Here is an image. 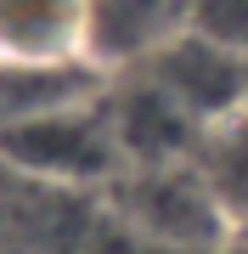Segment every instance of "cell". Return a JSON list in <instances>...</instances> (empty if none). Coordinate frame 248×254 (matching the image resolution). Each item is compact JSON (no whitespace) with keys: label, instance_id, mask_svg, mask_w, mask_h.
Here are the masks:
<instances>
[{"label":"cell","instance_id":"1","mask_svg":"<svg viewBox=\"0 0 248 254\" xmlns=\"http://www.w3.org/2000/svg\"><path fill=\"white\" fill-rule=\"evenodd\" d=\"M101 130H96V119H79V113H40V119L11 125V136H0V147H6L11 158L34 164V170L85 175V170H101V158H107Z\"/></svg>","mask_w":248,"mask_h":254},{"label":"cell","instance_id":"6","mask_svg":"<svg viewBox=\"0 0 248 254\" xmlns=\"http://www.w3.org/2000/svg\"><path fill=\"white\" fill-rule=\"evenodd\" d=\"M209 175L220 187L226 203L248 209V125H231L220 141H214V158H209Z\"/></svg>","mask_w":248,"mask_h":254},{"label":"cell","instance_id":"3","mask_svg":"<svg viewBox=\"0 0 248 254\" xmlns=\"http://www.w3.org/2000/svg\"><path fill=\"white\" fill-rule=\"evenodd\" d=\"M130 203H136L141 226H152L158 237H175V243L214 237V209L186 175H147V181L130 192Z\"/></svg>","mask_w":248,"mask_h":254},{"label":"cell","instance_id":"2","mask_svg":"<svg viewBox=\"0 0 248 254\" xmlns=\"http://www.w3.org/2000/svg\"><path fill=\"white\" fill-rule=\"evenodd\" d=\"M158 85L186 113H220L243 96V63L220 51V40H181L158 63Z\"/></svg>","mask_w":248,"mask_h":254},{"label":"cell","instance_id":"5","mask_svg":"<svg viewBox=\"0 0 248 254\" xmlns=\"http://www.w3.org/2000/svg\"><path fill=\"white\" fill-rule=\"evenodd\" d=\"M181 6L186 0H96V28L107 40V51H124V46L164 34L181 17Z\"/></svg>","mask_w":248,"mask_h":254},{"label":"cell","instance_id":"7","mask_svg":"<svg viewBox=\"0 0 248 254\" xmlns=\"http://www.w3.org/2000/svg\"><path fill=\"white\" fill-rule=\"evenodd\" d=\"M203 23L226 46H248V0H203Z\"/></svg>","mask_w":248,"mask_h":254},{"label":"cell","instance_id":"4","mask_svg":"<svg viewBox=\"0 0 248 254\" xmlns=\"http://www.w3.org/2000/svg\"><path fill=\"white\" fill-rule=\"evenodd\" d=\"M186 130H192V113H186L164 85H141V91H130L119 102V141L136 147V153H147V158L181 153Z\"/></svg>","mask_w":248,"mask_h":254}]
</instances>
